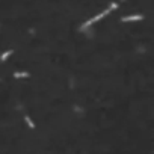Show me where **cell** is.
<instances>
[{"mask_svg": "<svg viewBox=\"0 0 154 154\" xmlns=\"http://www.w3.org/2000/svg\"><path fill=\"white\" fill-rule=\"evenodd\" d=\"M118 8V5L116 3H112L110 5V8H107V9H104L103 12H101V14H98V15H95V17H94V18H91V20H88V21H86L83 26H82V29H86V27H89V26L91 24H94V23H95V21H98V20H101L104 15H107L109 14V12L112 11V9H116Z\"/></svg>", "mask_w": 154, "mask_h": 154, "instance_id": "6da1fadb", "label": "cell"}, {"mask_svg": "<svg viewBox=\"0 0 154 154\" xmlns=\"http://www.w3.org/2000/svg\"><path fill=\"white\" fill-rule=\"evenodd\" d=\"M144 17L142 15H129V17H123L121 18V21L125 23V21H140Z\"/></svg>", "mask_w": 154, "mask_h": 154, "instance_id": "7a4b0ae2", "label": "cell"}, {"mask_svg": "<svg viewBox=\"0 0 154 154\" xmlns=\"http://www.w3.org/2000/svg\"><path fill=\"white\" fill-rule=\"evenodd\" d=\"M12 53H14V50H6V51H3L2 55H0V61H2V62H5L6 59H8V57L12 55Z\"/></svg>", "mask_w": 154, "mask_h": 154, "instance_id": "3957f363", "label": "cell"}, {"mask_svg": "<svg viewBox=\"0 0 154 154\" xmlns=\"http://www.w3.org/2000/svg\"><path fill=\"white\" fill-rule=\"evenodd\" d=\"M24 123L27 124V127H29V129H35V123L32 121V118H30L29 115H24Z\"/></svg>", "mask_w": 154, "mask_h": 154, "instance_id": "277c9868", "label": "cell"}, {"mask_svg": "<svg viewBox=\"0 0 154 154\" xmlns=\"http://www.w3.org/2000/svg\"><path fill=\"white\" fill-rule=\"evenodd\" d=\"M30 74H29V73L27 71H23V73H15V74H14V77H17V79H20V77H29Z\"/></svg>", "mask_w": 154, "mask_h": 154, "instance_id": "5b68a950", "label": "cell"}]
</instances>
